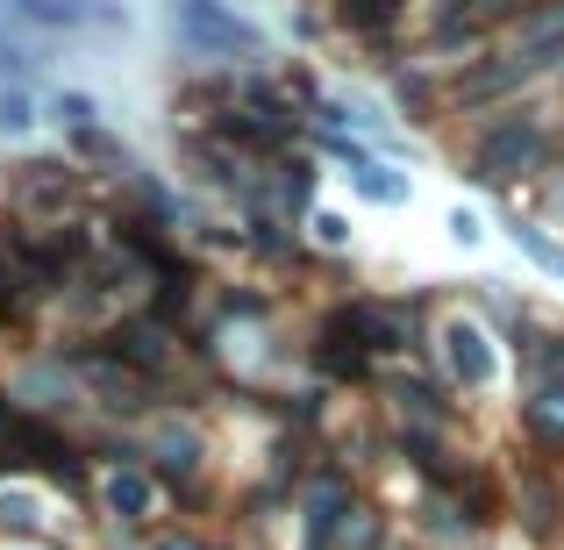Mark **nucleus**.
Returning a JSON list of instances; mask_svg holds the SVG:
<instances>
[{
  "instance_id": "f257e3e1",
  "label": "nucleus",
  "mask_w": 564,
  "mask_h": 550,
  "mask_svg": "<svg viewBox=\"0 0 564 550\" xmlns=\"http://www.w3.org/2000/svg\"><path fill=\"white\" fill-rule=\"evenodd\" d=\"M180 29H193L200 43H221V51H258V29L250 22H236L229 8H215V0H180Z\"/></svg>"
},
{
  "instance_id": "f03ea898",
  "label": "nucleus",
  "mask_w": 564,
  "mask_h": 550,
  "mask_svg": "<svg viewBox=\"0 0 564 550\" xmlns=\"http://www.w3.org/2000/svg\"><path fill=\"white\" fill-rule=\"evenodd\" d=\"M14 14H29V22H43V29H86V22H108V14L86 8V0H14Z\"/></svg>"
},
{
  "instance_id": "7ed1b4c3",
  "label": "nucleus",
  "mask_w": 564,
  "mask_h": 550,
  "mask_svg": "<svg viewBox=\"0 0 564 550\" xmlns=\"http://www.w3.org/2000/svg\"><path fill=\"white\" fill-rule=\"evenodd\" d=\"M451 365H457V379H465V386H486V379H494V358H486V336L457 322V330H451Z\"/></svg>"
},
{
  "instance_id": "20e7f679",
  "label": "nucleus",
  "mask_w": 564,
  "mask_h": 550,
  "mask_svg": "<svg viewBox=\"0 0 564 550\" xmlns=\"http://www.w3.org/2000/svg\"><path fill=\"white\" fill-rule=\"evenodd\" d=\"M0 129H8V137H29V129H36V108H29V94H0Z\"/></svg>"
},
{
  "instance_id": "39448f33",
  "label": "nucleus",
  "mask_w": 564,
  "mask_h": 550,
  "mask_svg": "<svg viewBox=\"0 0 564 550\" xmlns=\"http://www.w3.org/2000/svg\"><path fill=\"white\" fill-rule=\"evenodd\" d=\"M94 100H86V94H57V122H72V129H94Z\"/></svg>"
},
{
  "instance_id": "423d86ee",
  "label": "nucleus",
  "mask_w": 564,
  "mask_h": 550,
  "mask_svg": "<svg viewBox=\"0 0 564 550\" xmlns=\"http://www.w3.org/2000/svg\"><path fill=\"white\" fill-rule=\"evenodd\" d=\"M0 72H22V51H8V43H0Z\"/></svg>"
}]
</instances>
